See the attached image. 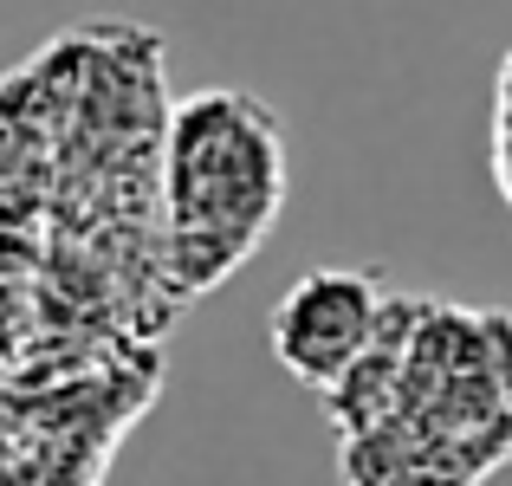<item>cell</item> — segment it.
<instances>
[{
    "label": "cell",
    "mask_w": 512,
    "mask_h": 486,
    "mask_svg": "<svg viewBox=\"0 0 512 486\" xmlns=\"http://www.w3.org/2000/svg\"><path fill=\"white\" fill-rule=\"evenodd\" d=\"M286 201L279 117L247 91H195L169 124L175 247H208V279L234 273Z\"/></svg>",
    "instance_id": "cell-1"
},
{
    "label": "cell",
    "mask_w": 512,
    "mask_h": 486,
    "mask_svg": "<svg viewBox=\"0 0 512 486\" xmlns=\"http://www.w3.org/2000/svg\"><path fill=\"white\" fill-rule=\"evenodd\" d=\"M383 312L389 292L376 273H357V266H312L286 286V299L273 305V324H266V344H273L279 370L305 389H338L350 370L376 350L383 337Z\"/></svg>",
    "instance_id": "cell-2"
}]
</instances>
